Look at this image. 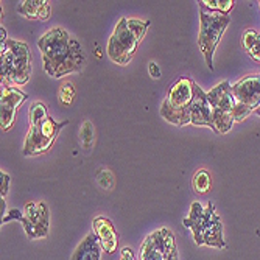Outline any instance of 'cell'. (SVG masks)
Returning a JSON list of instances; mask_svg holds the SVG:
<instances>
[{
    "mask_svg": "<svg viewBox=\"0 0 260 260\" xmlns=\"http://www.w3.org/2000/svg\"><path fill=\"white\" fill-rule=\"evenodd\" d=\"M92 228H93V234L97 235L103 251L108 254L115 252L117 245H119V234H117L112 221L108 220L106 217H97L92 221Z\"/></svg>",
    "mask_w": 260,
    "mask_h": 260,
    "instance_id": "obj_13",
    "label": "cell"
},
{
    "mask_svg": "<svg viewBox=\"0 0 260 260\" xmlns=\"http://www.w3.org/2000/svg\"><path fill=\"white\" fill-rule=\"evenodd\" d=\"M22 226L25 231L27 237L35 239H44L49 234L50 226V214L49 207L42 201H31L27 203L23 207V217H22Z\"/></svg>",
    "mask_w": 260,
    "mask_h": 260,
    "instance_id": "obj_8",
    "label": "cell"
},
{
    "mask_svg": "<svg viewBox=\"0 0 260 260\" xmlns=\"http://www.w3.org/2000/svg\"><path fill=\"white\" fill-rule=\"evenodd\" d=\"M120 260H136V255L131 248H123L122 249V257Z\"/></svg>",
    "mask_w": 260,
    "mask_h": 260,
    "instance_id": "obj_30",
    "label": "cell"
},
{
    "mask_svg": "<svg viewBox=\"0 0 260 260\" xmlns=\"http://www.w3.org/2000/svg\"><path fill=\"white\" fill-rule=\"evenodd\" d=\"M0 203H2V209H0V210H2V215H4V212H5V201H4V198H2V201H0Z\"/></svg>",
    "mask_w": 260,
    "mask_h": 260,
    "instance_id": "obj_31",
    "label": "cell"
},
{
    "mask_svg": "<svg viewBox=\"0 0 260 260\" xmlns=\"http://www.w3.org/2000/svg\"><path fill=\"white\" fill-rule=\"evenodd\" d=\"M150 27L148 20H142V19H128V28L133 33V36L137 39V42H140L145 38L147 30Z\"/></svg>",
    "mask_w": 260,
    "mask_h": 260,
    "instance_id": "obj_20",
    "label": "cell"
},
{
    "mask_svg": "<svg viewBox=\"0 0 260 260\" xmlns=\"http://www.w3.org/2000/svg\"><path fill=\"white\" fill-rule=\"evenodd\" d=\"M22 217H23V212L17 210V209H11L8 212L7 217H2V223H8L11 220H17V221H22Z\"/></svg>",
    "mask_w": 260,
    "mask_h": 260,
    "instance_id": "obj_27",
    "label": "cell"
},
{
    "mask_svg": "<svg viewBox=\"0 0 260 260\" xmlns=\"http://www.w3.org/2000/svg\"><path fill=\"white\" fill-rule=\"evenodd\" d=\"M31 53L25 42L7 39L0 44V75L2 86H23L30 80Z\"/></svg>",
    "mask_w": 260,
    "mask_h": 260,
    "instance_id": "obj_2",
    "label": "cell"
},
{
    "mask_svg": "<svg viewBox=\"0 0 260 260\" xmlns=\"http://www.w3.org/2000/svg\"><path fill=\"white\" fill-rule=\"evenodd\" d=\"M49 117V111H47V106L41 102H36L31 105L30 108V125L39 123L42 120H45Z\"/></svg>",
    "mask_w": 260,
    "mask_h": 260,
    "instance_id": "obj_21",
    "label": "cell"
},
{
    "mask_svg": "<svg viewBox=\"0 0 260 260\" xmlns=\"http://www.w3.org/2000/svg\"><path fill=\"white\" fill-rule=\"evenodd\" d=\"M148 72H150L151 78H154V80H159L160 78V69H159V66L154 61H150L148 62Z\"/></svg>",
    "mask_w": 260,
    "mask_h": 260,
    "instance_id": "obj_29",
    "label": "cell"
},
{
    "mask_svg": "<svg viewBox=\"0 0 260 260\" xmlns=\"http://www.w3.org/2000/svg\"><path fill=\"white\" fill-rule=\"evenodd\" d=\"M258 33L257 31H254V30H251V28H248V30H245L243 31V36H242V44H243V49L248 52L251 47L257 42V39H258Z\"/></svg>",
    "mask_w": 260,
    "mask_h": 260,
    "instance_id": "obj_25",
    "label": "cell"
},
{
    "mask_svg": "<svg viewBox=\"0 0 260 260\" xmlns=\"http://www.w3.org/2000/svg\"><path fill=\"white\" fill-rule=\"evenodd\" d=\"M198 4H200V10L221 13V14H229L235 5L234 0H201Z\"/></svg>",
    "mask_w": 260,
    "mask_h": 260,
    "instance_id": "obj_18",
    "label": "cell"
},
{
    "mask_svg": "<svg viewBox=\"0 0 260 260\" xmlns=\"http://www.w3.org/2000/svg\"><path fill=\"white\" fill-rule=\"evenodd\" d=\"M254 61H257V62H260V36H258V39H257V42L251 47V49L246 52Z\"/></svg>",
    "mask_w": 260,
    "mask_h": 260,
    "instance_id": "obj_28",
    "label": "cell"
},
{
    "mask_svg": "<svg viewBox=\"0 0 260 260\" xmlns=\"http://www.w3.org/2000/svg\"><path fill=\"white\" fill-rule=\"evenodd\" d=\"M137 45H139L137 39L133 36V33L128 28V19L123 17L115 25V30L108 41L106 53L112 62L119 66H126L133 59L137 50Z\"/></svg>",
    "mask_w": 260,
    "mask_h": 260,
    "instance_id": "obj_7",
    "label": "cell"
},
{
    "mask_svg": "<svg viewBox=\"0 0 260 260\" xmlns=\"http://www.w3.org/2000/svg\"><path fill=\"white\" fill-rule=\"evenodd\" d=\"M38 49L42 53L44 70L52 78H62L69 74H75L84 66V55L80 42L61 27H55L41 36Z\"/></svg>",
    "mask_w": 260,
    "mask_h": 260,
    "instance_id": "obj_1",
    "label": "cell"
},
{
    "mask_svg": "<svg viewBox=\"0 0 260 260\" xmlns=\"http://www.w3.org/2000/svg\"><path fill=\"white\" fill-rule=\"evenodd\" d=\"M193 84L192 78H178L169 89L160 106V115L165 120L176 126L192 123L190 105L193 100Z\"/></svg>",
    "mask_w": 260,
    "mask_h": 260,
    "instance_id": "obj_3",
    "label": "cell"
},
{
    "mask_svg": "<svg viewBox=\"0 0 260 260\" xmlns=\"http://www.w3.org/2000/svg\"><path fill=\"white\" fill-rule=\"evenodd\" d=\"M17 13L25 16L28 19H50V5L47 0H23L17 7Z\"/></svg>",
    "mask_w": 260,
    "mask_h": 260,
    "instance_id": "obj_16",
    "label": "cell"
},
{
    "mask_svg": "<svg viewBox=\"0 0 260 260\" xmlns=\"http://www.w3.org/2000/svg\"><path fill=\"white\" fill-rule=\"evenodd\" d=\"M192 185H193V190L200 195H206L209 193L210 190V185H212V179H210V175L207 170H198L193 176V181H192Z\"/></svg>",
    "mask_w": 260,
    "mask_h": 260,
    "instance_id": "obj_19",
    "label": "cell"
},
{
    "mask_svg": "<svg viewBox=\"0 0 260 260\" xmlns=\"http://www.w3.org/2000/svg\"><path fill=\"white\" fill-rule=\"evenodd\" d=\"M74 97H75V87H74L72 83H66V84H62L59 87V102H61V105L69 106L70 103H72Z\"/></svg>",
    "mask_w": 260,
    "mask_h": 260,
    "instance_id": "obj_22",
    "label": "cell"
},
{
    "mask_svg": "<svg viewBox=\"0 0 260 260\" xmlns=\"http://www.w3.org/2000/svg\"><path fill=\"white\" fill-rule=\"evenodd\" d=\"M217 214L214 203H209L206 207H203L201 203L195 201L190 206V212H188V217L182 221L184 226L187 229H190L193 232V239L195 243L198 246H201V240H203V234L207 229L210 220L214 218V215Z\"/></svg>",
    "mask_w": 260,
    "mask_h": 260,
    "instance_id": "obj_10",
    "label": "cell"
},
{
    "mask_svg": "<svg viewBox=\"0 0 260 260\" xmlns=\"http://www.w3.org/2000/svg\"><path fill=\"white\" fill-rule=\"evenodd\" d=\"M27 100V93L19 90L17 87L2 86V95H0V125L4 131L13 128L16 120V112Z\"/></svg>",
    "mask_w": 260,
    "mask_h": 260,
    "instance_id": "obj_9",
    "label": "cell"
},
{
    "mask_svg": "<svg viewBox=\"0 0 260 260\" xmlns=\"http://www.w3.org/2000/svg\"><path fill=\"white\" fill-rule=\"evenodd\" d=\"M210 246V248H226V242L223 239V226L220 217L215 214L214 218L210 220L207 229L203 234L201 246Z\"/></svg>",
    "mask_w": 260,
    "mask_h": 260,
    "instance_id": "obj_17",
    "label": "cell"
},
{
    "mask_svg": "<svg viewBox=\"0 0 260 260\" xmlns=\"http://www.w3.org/2000/svg\"><path fill=\"white\" fill-rule=\"evenodd\" d=\"M0 178H2V184H0V197L5 198L8 193V188H10V176L7 173H0Z\"/></svg>",
    "mask_w": 260,
    "mask_h": 260,
    "instance_id": "obj_26",
    "label": "cell"
},
{
    "mask_svg": "<svg viewBox=\"0 0 260 260\" xmlns=\"http://www.w3.org/2000/svg\"><path fill=\"white\" fill-rule=\"evenodd\" d=\"M231 22L229 14L214 13L200 10V35H198V45L200 50L206 58V64L210 70H214V55L217 45L221 41L224 30Z\"/></svg>",
    "mask_w": 260,
    "mask_h": 260,
    "instance_id": "obj_4",
    "label": "cell"
},
{
    "mask_svg": "<svg viewBox=\"0 0 260 260\" xmlns=\"http://www.w3.org/2000/svg\"><path fill=\"white\" fill-rule=\"evenodd\" d=\"M67 125L66 122H56L49 115L45 120L30 125L28 136L23 144V156H36V154H44L53 147V142L56 140L61 128Z\"/></svg>",
    "mask_w": 260,
    "mask_h": 260,
    "instance_id": "obj_5",
    "label": "cell"
},
{
    "mask_svg": "<svg viewBox=\"0 0 260 260\" xmlns=\"http://www.w3.org/2000/svg\"><path fill=\"white\" fill-rule=\"evenodd\" d=\"M232 95L235 102L252 111L260 108V75H248L232 84Z\"/></svg>",
    "mask_w": 260,
    "mask_h": 260,
    "instance_id": "obj_11",
    "label": "cell"
},
{
    "mask_svg": "<svg viewBox=\"0 0 260 260\" xmlns=\"http://www.w3.org/2000/svg\"><path fill=\"white\" fill-rule=\"evenodd\" d=\"M207 100H209L212 111L232 112L234 106L237 105V102H235V99L232 95V84H229L228 81H223L212 90H209Z\"/></svg>",
    "mask_w": 260,
    "mask_h": 260,
    "instance_id": "obj_14",
    "label": "cell"
},
{
    "mask_svg": "<svg viewBox=\"0 0 260 260\" xmlns=\"http://www.w3.org/2000/svg\"><path fill=\"white\" fill-rule=\"evenodd\" d=\"M258 5H260V2H258Z\"/></svg>",
    "mask_w": 260,
    "mask_h": 260,
    "instance_id": "obj_33",
    "label": "cell"
},
{
    "mask_svg": "<svg viewBox=\"0 0 260 260\" xmlns=\"http://www.w3.org/2000/svg\"><path fill=\"white\" fill-rule=\"evenodd\" d=\"M254 111L251 109V108H248V106H245V105H242V103H237L234 106V109H232V115H234V122H243L246 117H249L251 114H252Z\"/></svg>",
    "mask_w": 260,
    "mask_h": 260,
    "instance_id": "obj_24",
    "label": "cell"
},
{
    "mask_svg": "<svg viewBox=\"0 0 260 260\" xmlns=\"http://www.w3.org/2000/svg\"><path fill=\"white\" fill-rule=\"evenodd\" d=\"M192 123L198 126H209L214 131V122H212V108L207 100V92H204L197 83L193 84V100L190 105Z\"/></svg>",
    "mask_w": 260,
    "mask_h": 260,
    "instance_id": "obj_12",
    "label": "cell"
},
{
    "mask_svg": "<svg viewBox=\"0 0 260 260\" xmlns=\"http://www.w3.org/2000/svg\"><path fill=\"white\" fill-rule=\"evenodd\" d=\"M102 245L97 239V235L90 232L87 234L84 240L77 246L70 260H100L102 258Z\"/></svg>",
    "mask_w": 260,
    "mask_h": 260,
    "instance_id": "obj_15",
    "label": "cell"
},
{
    "mask_svg": "<svg viewBox=\"0 0 260 260\" xmlns=\"http://www.w3.org/2000/svg\"><path fill=\"white\" fill-rule=\"evenodd\" d=\"M81 139H83L84 150H90L92 142H93V126L90 122H84L83 129H81Z\"/></svg>",
    "mask_w": 260,
    "mask_h": 260,
    "instance_id": "obj_23",
    "label": "cell"
},
{
    "mask_svg": "<svg viewBox=\"0 0 260 260\" xmlns=\"http://www.w3.org/2000/svg\"><path fill=\"white\" fill-rule=\"evenodd\" d=\"M140 260H179L175 235L170 229L162 228L150 234L140 246Z\"/></svg>",
    "mask_w": 260,
    "mask_h": 260,
    "instance_id": "obj_6",
    "label": "cell"
},
{
    "mask_svg": "<svg viewBox=\"0 0 260 260\" xmlns=\"http://www.w3.org/2000/svg\"><path fill=\"white\" fill-rule=\"evenodd\" d=\"M254 112H255V114H257V115H260V108H257V109H255V111H254Z\"/></svg>",
    "mask_w": 260,
    "mask_h": 260,
    "instance_id": "obj_32",
    "label": "cell"
}]
</instances>
